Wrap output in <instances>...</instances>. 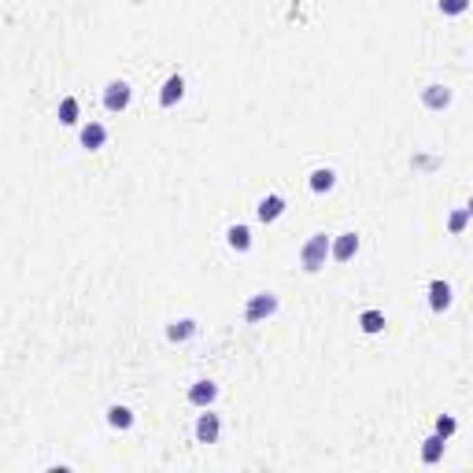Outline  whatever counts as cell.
<instances>
[{"label": "cell", "instance_id": "obj_1", "mask_svg": "<svg viewBox=\"0 0 473 473\" xmlns=\"http://www.w3.org/2000/svg\"><path fill=\"white\" fill-rule=\"evenodd\" d=\"M333 255V241L329 233H310L307 244L299 248V266H304L307 274H318L322 266H326V259Z\"/></svg>", "mask_w": 473, "mask_h": 473}, {"label": "cell", "instance_id": "obj_2", "mask_svg": "<svg viewBox=\"0 0 473 473\" xmlns=\"http://www.w3.org/2000/svg\"><path fill=\"white\" fill-rule=\"evenodd\" d=\"M130 96H133V89H130V82H122V78H111L104 85V107L111 115H122L126 107H130Z\"/></svg>", "mask_w": 473, "mask_h": 473}, {"label": "cell", "instance_id": "obj_3", "mask_svg": "<svg viewBox=\"0 0 473 473\" xmlns=\"http://www.w3.org/2000/svg\"><path fill=\"white\" fill-rule=\"evenodd\" d=\"M277 315V296L274 293H255L248 299V307H244V322H252V326H259V322L274 318Z\"/></svg>", "mask_w": 473, "mask_h": 473}, {"label": "cell", "instance_id": "obj_4", "mask_svg": "<svg viewBox=\"0 0 473 473\" xmlns=\"http://www.w3.org/2000/svg\"><path fill=\"white\" fill-rule=\"evenodd\" d=\"M281 214H285V200L277 196V192H270V196H263L259 203H255V219H259V222H266V225H270V222H277V219H281Z\"/></svg>", "mask_w": 473, "mask_h": 473}, {"label": "cell", "instance_id": "obj_5", "mask_svg": "<svg viewBox=\"0 0 473 473\" xmlns=\"http://www.w3.org/2000/svg\"><path fill=\"white\" fill-rule=\"evenodd\" d=\"M355 252H359V233L348 230V233H340L337 241H333V255H329V259L348 263V259H355Z\"/></svg>", "mask_w": 473, "mask_h": 473}, {"label": "cell", "instance_id": "obj_6", "mask_svg": "<svg viewBox=\"0 0 473 473\" xmlns=\"http://www.w3.org/2000/svg\"><path fill=\"white\" fill-rule=\"evenodd\" d=\"M219 433H222V422H219V414H200L196 418V440L200 444H219Z\"/></svg>", "mask_w": 473, "mask_h": 473}, {"label": "cell", "instance_id": "obj_7", "mask_svg": "<svg viewBox=\"0 0 473 473\" xmlns=\"http://www.w3.org/2000/svg\"><path fill=\"white\" fill-rule=\"evenodd\" d=\"M422 104L429 107V111H444V107L451 104V89H447V85H440V82L425 85V89H422Z\"/></svg>", "mask_w": 473, "mask_h": 473}, {"label": "cell", "instance_id": "obj_8", "mask_svg": "<svg viewBox=\"0 0 473 473\" xmlns=\"http://www.w3.org/2000/svg\"><path fill=\"white\" fill-rule=\"evenodd\" d=\"M181 96H185V78H181V74H170L163 82V89H159V107H174Z\"/></svg>", "mask_w": 473, "mask_h": 473}, {"label": "cell", "instance_id": "obj_9", "mask_svg": "<svg viewBox=\"0 0 473 473\" xmlns=\"http://www.w3.org/2000/svg\"><path fill=\"white\" fill-rule=\"evenodd\" d=\"M214 400H219V384H214V381H196L189 389V403L192 407H211Z\"/></svg>", "mask_w": 473, "mask_h": 473}, {"label": "cell", "instance_id": "obj_10", "mask_svg": "<svg viewBox=\"0 0 473 473\" xmlns=\"http://www.w3.org/2000/svg\"><path fill=\"white\" fill-rule=\"evenodd\" d=\"M429 307H433L436 315L451 307V285H447V281H440V277H436L433 285H429Z\"/></svg>", "mask_w": 473, "mask_h": 473}, {"label": "cell", "instance_id": "obj_11", "mask_svg": "<svg viewBox=\"0 0 473 473\" xmlns=\"http://www.w3.org/2000/svg\"><path fill=\"white\" fill-rule=\"evenodd\" d=\"M189 337H196V322H192V318H178V322H170V326H167V340L170 344H185Z\"/></svg>", "mask_w": 473, "mask_h": 473}, {"label": "cell", "instance_id": "obj_12", "mask_svg": "<svg viewBox=\"0 0 473 473\" xmlns=\"http://www.w3.org/2000/svg\"><path fill=\"white\" fill-rule=\"evenodd\" d=\"M107 141V130L100 122H85L82 126V148H89V152H96V148H104Z\"/></svg>", "mask_w": 473, "mask_h": 473}, {"label": "cell", "instance_id": "obj_13", "mask_svg": "<svg viewBox=\"0 0 473 473\" xmlns=\"http://www.w3.org/2000/svg\"><path fill=\"white\" fill-rule=\"evenodd\" d=\"M225 241H230L233 252H248V248H252V230L236 222V225H230V230H225Z\"/></svg>", "mask_w": 473, "mask_h": 473}, {"label": "cell", "instance_id": "obj_14", "mask_svg": "<svg viewBox=\"0 0 473 473\" xmlns=\"http://www.w3.org/2000/svg\"><path fill=\"white\" fill-rule=\"evenodd\" d=\"M310 192H329L333 185H337V170H329V167H318L315 174H310Z\"/></svg>", "mask_w": 473, "mask_h": 473}, {"label": "cell", "instance_id": "obj_15", "mask_svg": "<svg viewBox=\"0 0 473 473\" xmlns=\"http://www.w3.org/2000/svg\"><path fill=\"white\" fill-rule=\"evenodd\" d=\"M444 444H447V440L440 436V433H433V436L422 444V462H429V466H433V462H440V458H444Z\"/></svg>", "mask_w": 473, "mask_h": 473}, {"label": "cell", "instance_id": "obj_16", "mask_svg": "<svg viewBox=\"0 0 473 473\" xmlns=\"http://www.w3.org/2000/svg\"><path fill=\"white\" fill-rule=\"evenodd\" d=\"M107 425H111V429H130L133 425V411H130V407H122V403L107 407Z\"/></svg>", "mask_w": 473, "mask_h": 473}, {"label": "cell", "instance_id": "obj_17", "mask_svg": "<svg viewBox=\"0 0 473 473\" xmlns=\"http://www.w3.org/2000/svg\"><path fill=\"white\" fill-rule=\"evenodd\" d=\"M359 329L367 333V337L381 333L384 329V315H381V310H362V315H359Z\"/></svg>", "mask_w": 473, "mask_h": 473}, {"label": "cell", "instance_id": "obj_18", "mask_svg": "<svg viewBox=\"0 0 473 473\" xmlns=\"http://www.w3.org/2000/svg\"><path fill=\"white\" fill-rule=\"evenodd\" d=\"M59 122L63 126L78 122V100H74V96H63V100H59Z\"/></svg>", "mask_w": 473, "mask_h": 473}, {"label": "cell", "instance_id": "obj_19", "mask_svg": "<svg viewBox=\"0 0 473 473\" xmlns=\"http://www.w3.org/2000/svg\"><path fill=\"white\" fill-rule=\"evenodd\" d=\"M440 12H444V15H466L470 0H440Z\"/></svg>", "mask_w": 473, "mask_h": 473}, {"label": "cell", "instance_id": "obj_20", "mask_svg": "<svg viewBox=\"0 0 473 473\" xmlns=\"http://www.w3.org/2000/svg\"><path fill=\"white\" fill-rule=\"evenodd\" d=\"M455 429H458V422H455V418H451V414H440V418H436V433L444 436V440H451V436H455Z\"/></svg>", "mask_w": 473, "mask_h": 473}, {"label": "cell", "instance_id": "obj_21", "mask_svg": "<svg viewBox=\"0 0 473 473\" xmlns=\"http://www.w3.org/2000/svg\"><path fill=\"white\" fill-rule=\"evenodd\" d=\"M466 222H470V211L462 207V211H455V214L447 219V230H451V233H462V230H466Z\"/></svg>", "mask_w": 473, "mask_h": 473}, {"label": "cell", "instance_id": "obj_22", "mask_svg": "<svg viewBox=\"0 0 473 473\" xmlns=\"http://www.w3.org/2000/svg\"><path fill=\"white\" fill-rule=\"evenodd\" d=\"M466 211H470V219H473V196H470V203H466Z\"/></svg>", "mask_w": 473, "mask_h": 473}]
</instances>
